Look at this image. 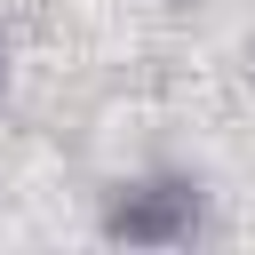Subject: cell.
Here are the masks:
<instances>
[{
    "instance_id": "cell-2",
    "label": "cell",
    "mask_w": 255,
    "mask_h": 255,
    "mask_svg": "<svg viewBox=\"0 0 255 255\" xmlns=\"http://www.w3.org/2000/svg\"><path fill=\"white\" fill-rule=\"evenodd\" d=\"M0 96H8V48H0Z\"/></svg>"
},
{
    "instance_id": "cell-1",
    "label": "cell",
    "mask_w": 255,
    "mask_h": 255,
    "mask_svg": "<svg viewBox=\"0 0 255 255\" xmlns=\"http://www.w3.org/2000/svg\"><path fill=\"white\" fill-rule=\"evenodd\" d=\"M96 231L112 247H191L207 231V191L191 175H128L104 191Z\"/></svg>"
},
{
    "instance_id": "cell-3",
    "label": "cell",
    "mask_w": 255,
    "mask_h": 255,
    "mask_svg": "<svg viewBox=\"0 0 255 255\" xmlns=\"http://www.w3.org/2000/svg\"><path fill=\"white\" fill-rule=\"evenodd\" d=\"M143 8H191V0H143Z\"/></svg>"
}]
</instances>
